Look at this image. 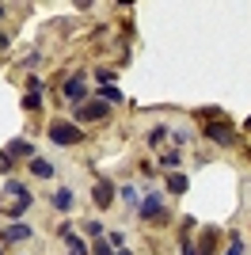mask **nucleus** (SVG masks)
I'll list each match as a JSON object with an SVG mask.
<instances>
[{
	"label": "nucleus",
	"instance_id": "1",
	"mask_svg": "<svg viewBox=\"0 0 251 255\" xmlns=\"http://www.w3.org/2000/svg\"><path fill=\"white\" fill-rule=\"evenodd\" d=\"M50 141L53 145H80L84 129L73 126V122H50Z\"/></svg>",
	"mask_w": 251,
	"mask_h": 255
},
{
	"label": "nucleus",
	"instance_id": "2",
	"mask_svg": "<svg viewBox=\"0 0 251 255\" xmlns=\"http://www.w3.org/2000/svg\"><path fill=\"white\" fill-rule=\"evenodd\" d=\"M92 198H95L99 210H111V206H115V187H111L107 179H95L92 183Z\"/></svg>",
	"mask_w": 251,
	"mask_h": 255
},
{
	"label": "nucleus",
	"instance_id": "3",
	"mask_svg": "<svg viewBox=\"0 0 251 255\" xmlns=\"http://www.w3.org/2000/svg\"><path fill=\"white\" fill-rule=\"evenodd\" d=\"M73 115H76V122H99V118H107V103H103V99H95V103L76 107Z\"/></svg>",
	"mask_w": 251,
	"mask_h": 255
},
{
	"label": "nucleus",
	"instance_id": "4",
	"mask_svg": "<svg viewBox=\"0 0 251 255\" xmlns=\"http://www.w3.org/2000/svg\"><path fill=\"white\" fill-rule=\"evenodd\" d=\"M84 96H88V80L84 76H73V80L61 84V99H69V103H80Z\"/></svg>",
	"mask_w": 251,
	"mask_h": 255
},
{
	"label": "nucleus",
	"instance_id": "5",
	"mask_svg": "<svg viewBox=\"0 0 251 255\" xmlns=\"http://www.w3.org/2000/svg\"><path fill=\"white\" fill-rule=\"evenodd\" d=\"M206 137L217 141V145H232L236 133H232V126H225V122H206Z\"/></svg>",
	"mask_w": 251,
	"mask_h": 255
},
{
	"label": "nucleus",
	"instance_id": "6",
	"mask_svg": "<svg viewBox=\"0 0 251 255\" xmlns=\"http://www.w3.org/2000/svg\"><path fill=\"white\" fill-rule=\"evenodd\" d=\"M34 236V229L31 225H11V229H0V240H4V244H23V240H31Z\"/></svg>",
	"mask_w": 251,
	"mask_h": 255
},
{
	"label": "nucleus",
	"instance_id": "7",
	"mask_svg": "<svg viewBox=\"0 0 251 255\" xmlns=\"http://www.w3.org/2000/svg\"><path fill=\"white\" fill-rule=\"evenodd\" d=\"M141 217H145V221H152V217H164V198H160V194H148L145 202H141Z\"/></svg>",
	"mask_w": 251,
	"mask_h": 255
},
{
	"label": "nucleus",
	"instance_id": "8",
	"mask_svg": "<svg viewBox=\"0 0 251 255\" xmlns=\"http://www.w3.org/2000/svg\"><path fill=\"white\" fill-rule=\"evenodd\" d=\"M73 191H69V187H57V191H53V206H57V210H73Z\"/></svg>",
	"mask_w": 251,
	"mask_h": 255
},
{
	"label": "nucleus",
	"instance_id": "9",
	"mask_svg": "<svg viewBox=\"0 0 251 255\" xmlns=\"http://www.w3.org/2000/svg\"><path fill=\"white\" fill-rule=\"evenodd\" d=\"M8 156H31V160H34V145H27V141L15 137V141L8 145Z\"/></svg>",
	"mask_w": 251,
	"mask_h": 255
},
{
	"label": "nucleus",
	"instance_id": "10",
	"mask_svg": "<svg viewBox=\"0 0 251 255\" xmlns=\"http://www.w3.org/2000/svg\"><path fill=\"white\" fill-rule=\"evenodd\" d=\"M31 171L38 175V179H50V175H53V164H50V160H42V156H34L31 160Z\"/></svg>",
	"mask_w": 251,
	"mask_h": 255
},
{
	"label": "nucleus",
	"instance_id": "11",
	"mask_svg": "<svg viewBox=\"0 0 251 255\" xmlns=\"http://www.w3.org/2000/svg\"><path fill=\"white\" fill-rule=\"evenodd\" d=\"M61 240H65V244H69V255H88V248H84V240H80V236H76V233H65Z\"/></svg>",
	"mask_w": 251,
	"mask_h": 255
},
{
	"label": "nucleus",
	"instance_id": "12",
	"mask_svg": "<svg viewBox=\"0 0 251 255\" xmlns=\"http://www.w3.org/2000/svg\"><path fill=\"white\" fill-rule=\"evenodd\" d=\"M213 248H217V229H209V233L202 236V244H198V255H213Z\"/></svg>",
	"mask_w": 251,
	"mask_h": 255
},
{
	"label": "nucleus",
	"instance_id": "13",
	"mask_svg": "<svg viewBox=\"0 0 251 255\" xmlns=\"http://www.w3.org/2000/svg\"><path fill=\"white\" fill-rule=\"evenodd\" d=\"M167 191H171V194H183V191H187V175L171 171V175H167Z\"/></svg>",
	"mask_w": 251,
	"mask_h": 255
},
{
	"label": "nucleus",
	"instance_id": "14",
	"mask_svg": "<svg viewBox=\"0 0 251 255\" xmlns=\"http://www.w3.org/2000/svg\"><path fill=\"white\" fill-rule=\"evenodd\" d=\"M31 210V194H27V198H15V202L8 206V217H19V213H27Z\"/></svg>",
	"mask_w": 251,
	"mask_h": 255
},
{
	"label": "nucleus",
	"instance_id": "15",
	"mask_svg": "<svg viewBox=\"0 0 251 255\" xmlns=\"http://www.w3.org/2000/svg\"><path fill=\"white\" fill-rule=\"evenodd\" d=\"M38 107H42L38 92H27V96H23V111H38Z\"/></svg>",
	"mask_w": 251,
	"mask_h": 255
},
{
	"label": "nucleus",
	"instance_id": "16",
	"mask_svg": "<svg viewBox=\"0 0 251 255\" xmlns=\"http://www.w3.org/2000/svg\"><path fill=\"white\" fill-rule=\"evenodd\" d=\"M225 255H244V236L240 233H232V244H229V252Z\"/></svg>",
	"mask_w": 251,
	"mask_h": 255
},
{
	"label": "nucleus",
	"instance_id": "17",
	"mask_svg": "<svg viewBox=\"0 0 251 255\" xmlns=\"http://www.w3.org/2000/svg\"><path fill=\"white\" fill-rule=\"evenodd\" d=\"M4 191H8V194H15V198H27V187H23V183H15V179H11V183H4Z\"/></svg>",
	"mask_w": 251,
	"mask_h": 255
},
{
	"label": "nucleus",
	"instance_id": "18",
	"mask_svg": "<svg viewBox=\"0 0 251 255\" xmlns=\"http://www.w3.org/2000/svg\"><path fill=\"white\" fill-rule=\"evenodd\" d=\"M164 137H167V126H156L152 133H148V145H160Z\"/></svg>",
	"mask_w": 251,
	"mask_h": 255
},
{
	"label": "nucleus",
	"instance_id": "19",
	"mask_svg": "<svg viewBox=\"0 0 251 255\" xmlns=\"http://www.w3.org/2000/svg\"><path fill=\"white\" fill-rule=\"evenodd\" d=\"M92 255H115V248L107 244V240H95V248H92Z\"/></svg>",
	"mask_w": 251,
	"mask_h": 255
},
{
	"label": "nucleus",
	"instance_id": "20",
	"mask_svg": "<svg viewBox=\"0 0 251 255\" xmlns=\"http://www.w3.org/2000/svg\"><path fill=\"white\" fill-rule=\"evenodd\" d=\"M84 229H88V236H92V240H99V236H103V225H99V221H88Z\"/></svg>",
	"mask_w": 251,
	"mask_h": 255
},
{
	"label": "nucleus",
	"instance_id": "21",
	"mask_svg": "<svg viewBox=\"0 0 251 255\" xmlns=\"http://www.w3.org/2000/svg\"><path fill=\"white\" fill-rule=\"evenodd\" d=\"M118 99H122L118 88H103V103H118Z\"/></svg>",
	"mask_w": 251,
	"mask_h": 255
},
{
	"label": "nucleus",
	"instance_id": "22",
	"mask_svg": "<svg viewBox=\"0 0 251 255\" xmlns=\"http://www.w3.org/2000/svg\"><path fill=\"white\" fill-rule=\"evenodd\" d=\"M122 198H126V206H137V202H141V198H137V191H133V187H122Z\"/></svg>",
	"mask_w": 251,
	"mask_h": 255
},
{
	"label": "nucleus",
	"instance_id": "23",
	"mask_svg": "<svg viewBox=\"0 0 251 255\" xmlns=\"http://www.w3.org/2000/svg\"><path fill=\"white\" fill-rule=\"evenodd\" d=\"M95 80H99V84H107V88H111V80H115V73H111V69H99V73H95Z\"/></svg>",
	"mask_w": 251,
	"mask_h": 255
},
{
	"label": "nucleus",
	"instance_id": "24",
	"mask_svg": "<svg viewBox=\"0 0 251 255\" xmlns=\"http://www.w3.org/2000/svg\"><path fill=\"white\" fill-rule=\"evenodd\" d=\"M107 244H111V248H122L126 236H122V233H111V236H107Z\"/></svg>",
	"mask_w": 251,
	"mask_h": 255
},
{
	"label": "nucleus",
	"instance_id": "25",
	"mask_svg": "<svg viewBox=\"0 0 251 255\" xmlns=\"http://www.w3.org/2000/svg\"><path fill=\"white\" fill-rule=\"evenodd\" d=\"M0 171H11V156L8 152H0Z\"/></svg>",
	"mask_w": 251,
	"mask_h": 255
},
{
	"label": "nucleus",
	"instance_id": "26",
	"mask_svg": "<svg viewBox=\"0 0 251 255\" xmlns=\"http://www.w3.org/2000/svg\"><path fill=\"white\" fill-rule=\"evenodd\" d=\"M183 255H194V248H190V240H183Z\"/></svg>",
	"mask_w": 251,
	"mask_h": 255
},
{
	"label": "nucleus",
	"instance_id": "27",
	"mask_svg": "<svg viewBox=\"0 0 251 255\" xmlns=\"http://www.w3.org/2000/svg\"><path fill=\"white\" fill-rule=\"evenodd\" d=\"M4 46H8V34H0V50H4Z\"/></svg>",
	"mask_w": 251,
	"mask_h": 255
},
{
	"label": "nucleus",
	"instance_id": "28",
	"mask_svg": "<svg viewBox=\"0 0 251 255\" xmlns=\"http://www.w3.org/2000/svg\"><path fill=\"white\" fill-rule=\"evenodd\" d=\"M0 19H4V8H0Z\"/></svg>",
	"mask_w": 251,
	"mask_h": 255
},
{
	"label": "nucleus",
	"instance_id": "29",
	"mask_svg": "<svg viewBox=\"0 0 251 255\" xmlns=\"http://www.w3.org/2000/svg\"><path fill=\"white\" fill-rule=\"evenodd\" d=\"M248 129H251V118H248Z\"/></svg>",
	"mask_w": 251,
	"mask_h": 255
},
{
	"label": "nucleus",
	"instance_id": "30",
	"mask_svg": "<svg viewBox=\"0 0 251 255\" xmlns=\"http://www.w3.org/2000/svg\"><path fill=\"white\" fill-rule=\"evenodd\" d=\"M118 255H129V252H118Z\"/></svg>",
	"mask_w": 251,
	"mask_h": 255
}]
</instances>
